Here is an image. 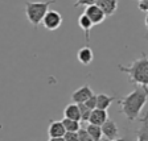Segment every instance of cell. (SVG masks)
Listing matches in <instances>:
<instances>
[{
  "label": "cell",
  "instance_id": "cell-2",
  "mask_svg": "<svg viewBox=\"0 0 148 141\" xmlns=\"http://www.w3.org/2000/svg\"><path fill=\"white\" fill-rule=\"evenodd\" d=\"M118 67L122 73L128 75V79L131 83H134L136 86L148 87V55L144 52L130 65L124 66V65L119 63Z\"/></svg>",
  "mask_w": 148,
  "mask_h": 141
},
{
  "label": "cell",
  "instance_id": "cell-20",
  "mask_svg": "<svg viewBox=\"0 0 148 141\" xmlns=\"http://www.w3.org/2000/svg\"><path fill=\"white\" fill-rule=\"evenodd\" d=\"M97 0H75V3H74V8H79V7H89V5H92V4H95Z\"/></svg>",
  "mask_w": 148,
  "mask_h": 141
},
{
  "label": "cell",
  "instance_id": "cell-14",
  "mask_svg": "<svg viewBox=\"0 0 148 141\" xmlns=\"http://www.w3.org/2000/svg\"><path fill=\"white\" fill-rule=\"evenodd\" d=\"M64 115L68 119H73V120H79L81 121V112H79V107L77 103H70L65 107L64 110Z\"/></svg>",
  "mask_w": 148,
  "mask_h": 141
},
{
  "label": "cell",
  "instance_id": "cell-5",
  "mask_svg": "<svg viewBox=\"0 0 148 141\" xmlns=\"http://www.w3.org/2000/svg\"><path fill=\"white\" fill-rule=\"evenodd\" d=\"M66 132V129L64 127L62 120H50L49 121V128H48V135H49V140H64V135Z\"/></svg>",
  "mask_w": 148,
  "mask_h": 141
},
{
  "label": "cell",
  "instance_id": "cell-6",
  "mask_svg": "<svg viewBox=\"0 0 148 141\" xmlns=\"http://www.w3.org/2000/svg\"><path fill=\"white\" fill-rule=\"evenodd\" d=\"M83 13H85V15L90 18V20H91V22L94 25L102 24V22L105 21V18H106L105 12H103V11H102V9L97 5V4H92V5L86 7Z\"/></svg>",
  "mask_w": 148,
  "mask_h": 141
},
{
  "label": "cell",
  "instance_id": "cell-13",
  "mask_svg": "<svg viewBox=\"0 0 148 141\" xmlns=\"http://www.w3.org/2000/svg\"><path fill=\"white\" fill-rule=\"evenodd\" d=\"M115 100H116L115 96L107 95V94H98L97 95V107L102 108V110H108Z\"/></svg>",
  "mask_w": 148,
  "mask_h": 141
},
{
  "label": "cell",
  "instance_id": "cell-24",
  "mask_svg": "<svg viewBox=\"0 0 148 141\" xmlns=\"http://www.w3.org/2000/svg\"><path fill=\"white\" fill-rule=\"evenodd\" d=\"M144 24H145V28L148 29V13H147V16H145V18H144Z\"/></svg>",
  "mask_w": 148,
  "mask_h": 141
},
{
  "label": "cell",
  "instance_id": "cell-15",
  "mask_svg": "<svg viewBox=\"0 0 148 141\" xmlns=\"http://www.w3.org/2000/svg\"><path fill=\"white\" fill-rule=\"evenodd\" d=\"M86 129H87V132H89V135L91 136L92 141L102 140V137H103V132H102V127L101 125L89 123L87 124V127H86Z\"/></svg>",
  "mask_w": 148,
  "mask_h": 141
},
{
  "label": "cell",
  "instance_id": "cell-3",
  "mask_svg": "<svg viewBox=\"0 0 148 141\" xmlns=\"http://www.w3.org/2000/svg\"><path fill=\"white\" fill-rule=\"evenodd\" d=\"M56 3V0H45V1H27L25 3V15L28 21L33 25L34 29L42 22L44 16L49 11L50 4Z\"/></svg>",
  "mask_w": 148,
  "mask_h": 141
},
{
  "label": "cell",
  "instance_id": "cell-18",
  "mask_svg": "<svg viewBox=\"0 0 148 141\" xmlns=\"http://www.w3.org/2000/svg\"><path fill=\"white\" fill-rule=\"evenodd\" d=\"M78 107H79V112H81V121L83 123H87L89 121L90 114H91V108H89L85 103H78Z\"/></svg>",
  "mask_w": 148,
  "mask_h": 141
},
{
  "label": "cell",
  "instance_id": "cell-10",
  "mask_svg": "<svg viewBox=\"0 0 148 141\" xmlns=\"http://www.w3.org/2000/svg\"><path fill=\"white\" fill-rule=\"evenodd\" d=\"M95 4L105 12L106 17L112 16L118 9V0H97Z\"/></svg>",
  "mask_w": 148,
  "mask_h": 141
},
{
  "label": "cell",
  "instance_id": "cell-1",
  "mask_svg": "<svg viewBox=\"0 0 148 141\" xmlns=\"http://www.w3.org/2000/svg\"><path fill=\"white\" fill-rule=\"evenodd\" d=\"M148 100V87L136 86L134 91L116 100L120 107V114H123L130 121H135Z\"/></svg>",
  "mask_w": 148,
  "mask_h": 141
},
{
  "label": "cell",
  "instance_id": "cell-17",
  "mask_svg": "<svg viewBox=\"0 0 148 141\" xmlns=\"http://www.w3.org/2000/svg\"><path fill=\"white\" fill-rule=\"evenodd\" d=\"M62 123H64V127L66 131H71V132H77L78 129L81 128V124H79V120H73V119H68V117H65L62 120Z\"/></svg>",
  "mask_w": 148,
  "mask_h": 141
},
{
  "label": "cell",
  "instance_id": "cell-12",
  "mask_svg": "<svg viewBox=\"0 0 148 141\" xmlns=\"http://www.w3.org/2000/svg\"><path fill=\"white\" fill-rule=\"evenodd\" d=\"M77 58L82 65H86V66L90 65L92 62V59H94V53H92L91 48L89 45L81 48L77 53Z\"/></svg>",
  "mask_w": 148,
  "mask_h": 141
},
{
  "label": "cell",
  "instance_id": "cell-8",
  "mask_svg": "<svg viewBox=\"0 0 148 141\" xmlns=\"http://www.w3.org/2000/svg\"><path fill=\"white\" fill-rule=\"evenodd\" d=\"M92 94H94V92L90 89L89 84H85V86L79 87V89L75 90V91L71 94V100H73L74 103H77V104L78 103H85Z\"/></svg>",
  "mask_w": 148,
  "mask_h": 141
},
{
  "label": "cell",
  "instance_id": "cell-19",
  "mask_svg": "<svg viewBox=\"0 0 148 141\" xmlns=\"http://www.w3.org/2000/svg\"><path fill=\"white\" fill-rule=\"evenodd\" d=\"M77 133H78V141H92L91 136L89 135L86 128H79L77 131Z\"/></svg>",
  "mask_w": 148,
  "mask_h": 141
},
{
  "label": "cell",
  "instance_id": "cell-7",
  "mask_svg": "<svg viewBox=\"0 0 148 141\" xmlns=\"http://www.w3.org/2000/svg\"><path fill=\"white\" fill-rule=\"evenodd\" d=\"M101 127H102V132H103V137H106L107 140L112 141L119 138V128H118L116 123L114 120L107 119Z\"/></svg>",
  "mask_w": 148,
  "mask_h": 141
},
{
  "label": "cell",
  "instance_id": "cell-25",
  "mask_svg": "<svg viewBox=\"0 0 148 141\" xmlns=\"http://www.w3.org/2000/svg\"><path fill=\"white\" fill-rule=\"evenodd\" d=\"M144 38H145V40H148V37H144Z\"/></svg>",
  "mask_w": 148,
  "mask_h": 141
},
{
  "label": "cell",
  "instance_id": "cell-11",
  "mask_svg": "<svg viewBox=\"0 0 148 141\" xmlns=\"http://www.w3.org/2000/svg\"><path fill=\"white\" fill-rule=\"evenodd\" d=\"M78 25H79V28L82 29L83 32H85L86 45H89V44H90V33H91V28L94 27V24H92L91 20H90V18L87 17L85 13H82V15L78 17Z\"/></svg>",
  "mask_w": 148,
  "mask_h": 141
},
{
  "label": "cell",
  "instance_id": "cell-9",
  "mask_svg": "<svg viewBox=\"0 0 148 141\" xmlns=\"http://www.w3.org/2000/svg\"><path fill=\"white\" fill-rule=\"evenodd\" d=\"M107 119H108L107 110H102V108L95 107L94 110L91 111V114H90V117H89V121H87V123L97 124V125H102V124L105 123Z\"/></svg>",
  "mask_w": 148,
  "mask_h": 141
},
{
  "label": "cell",
  "instance_id": "cell-21",
  "mask_svg": "<svg viewBox=\"0 0 148 141\" xmlns=\"http://www.w3.org/2000/svg\"><path fill=\"white\" fill-rule=\"evenodd\" d=\"M64 140L66 141H78V133L71 132V131H66L64 135Z\"/></svg>",
  "mask_w": 148,
  "mask_h": 141
},
{
  "label": "cell",
  "instance_id": "cell-23",
  "mask_svg": "<svg viewBox=\"0 0 148 141\" xmlns=\"http://www.w3.org/2000/svg\"><path fill=\"white\" fill-rule=\"evenodd\" d=\"M138 8H139V11L148 13V0H139Z\"/></svg>",
  "mask_w": 148,
  "mask_h": 141
},
{
  "label": "cell",
  "instance_id": "cell-16",
  "mask_svg": "<svg viewBox=\"0 0 148 141\" xmlns=\"http://www.w3.org/2000/svg\"><path fill=\"white\" fill-rule=\"evenodd\" d=\"M142 123H143V125L140 127V129L138 131L136 138H138L139 141H148V112L145 114V116L143 117Z\"/></svg>",
  "mask_w": 148,
  "mask_h": 141
},
{
  "label": "cell",
  "instance_id": "cell-4",
  "mask_svg": "<svg viewBox=\"0 0 148 141\" xmlns=\"http://www.w3.org/2000/svg\"><path fill=\"white\" fill-rule=\"evenodd\" d=\"M62 21H64V18L58 11H50L49 9L42 18V27L48 31H57L61 27Z\"/></svg>",
  "mask_w": 148,
  "mask_h": 141
},
{
  "label": "cell",
  "instance_id": "cell-22",
  "mask_svg": "<svg viewBox=\"0 0 148 141\" xmlns=\"http://www.w3.org/2000/svg\"><path fill=\"white\" fill-rule=\"evenodd\" d=\"M85 104H86L89 108L94 110V108L97 107V95H95V94H92V95L90 96V98L87 99L86 101H85Z\"/></svg>",
  "mask_w": 148,
  "mask_h": 141
}]
</instances>
